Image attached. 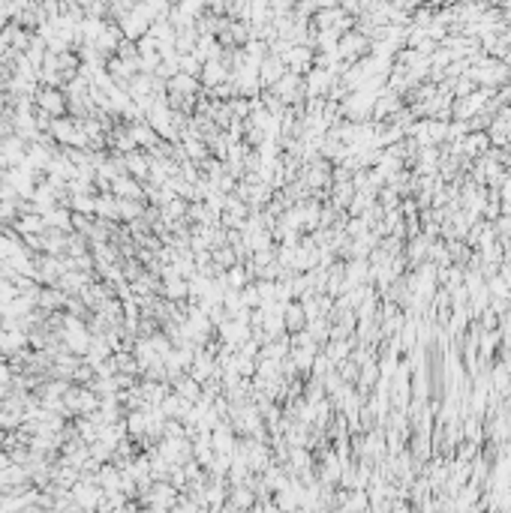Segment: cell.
<instances>
[{
	"mask_svg": "<svg viewBox=\"0 0 511 513\" xmlns=\"http://www.w3.org/2000/svg\"><path fill=\"white\" fill-rule=\"evenodd\" d=\"M117 219H124V223L136 225L145 219V205L136 198H117Z\"/></svg>",
	"mask_w": 511,
	"mask_h": 513,
	"instance_id": "obj_13",
	"label": "cell"
},
{
	"mask_svg": "<svg viewBox=\"0 0 511 513\" xmlns=\"http://www.w3.org/2000/svg\"><path fill=\"white\" fill-rule=\"evenodd\" d=\"M172 513H196V505H189V501H178L172 507Z\"/></svg>",
	"mask_w": 511,
	"mask_h": 513,
	"instance_id": "obj_20",
	"label": "cell"
},
{
	"mask_svg": "<svg viewBox=\"0 0 511 513\" xmlns=\"http://www.w3.org/2000/svg\"><path fill=\"white\" fill-rule=\"evenodd\" d=\"M73 214L78 216H94L96 210V195H69V205H66Z\"/></svg>",
	"mask_w": 511,
	"mask_h": 513,
	"instance_id": "obj_18",
	"label": "cell"
},
{
	"mask_svg": "<svg viewBox=\"0 0 511 513\" xmlns=\"http://www.w3.org/2000/svg\"><path fill=\"white\" fill-rule=\"evenodd\" d=\"M217 372H219V366H217L214 351H210V348H196V357H193V364H189V378H196L199 385H202V381H208L210 376H217Z\"/></svg>",
	"mask_w": 511,
	"mask_h": 513,
	"instance_id": "obj_6",
	"label": "cell"
},
{
	"mask_svg": "<svg viewBox=\"0 0 511 513\" xmlns=\"http://www.w3.org/2000/svg\"><path fill=\"white\" fill-rule=\"evenodd\" d=\"M124 168L129 177H136L138 184H147L150 180V165H147V154L145 150H133V154L124 156Z\"/></svg>",
	"mask_w": 511,
	"mask_h": 513,
	"instance_id": "obj_10",
	"label": "cell"
},
{
	"mask_svg": "<svg viewBox=\"0 0 511 513\" xmlns=\"http://www.w3.org/2000/svg\"><path fill=\"white\" fill-rule=\"evenodd\" d=\"M283 325H286L289 334H301V330H304V325H307L304 306H301V304H286V309H283Z\"/></svg>",
	"mask_w": 511,
	"mask_h": 513,
	"instance_id": "obj_16",
	"label": "cell"
},
{
	"mask_svg": "<svg viewBox=\"0 0 511 513\" xmlns=\"http://www.w3.org/2000/svg\"><path fill=\"white\" fill-rule=\"evenodd\" d=\"M96 219H103V223H117V198L112 193H99L96 195V210H94Z\"/></svg>",
	"mask_w": 511,
	"mask_h": 513,
	"instance_id": "obj_14",
	"label": "cell"
},
{
	"mask_svg": "<svg viewBox=\"0 0 511 513\" xmlns=\"http://www.w3.org/2000/svg\"><path fill=\"white\" fill-rule=\"evenodd\" d=\"M172 385H175V394H178L180 399L193 402V406H196L199 399H202V385H199L196 378H189V376H180V378H175V381H172Z\"/></svg>",
	"mask_w": 511,
	"mask_h": 513,
	"instance_id": "obj_15",
	"label": "cell"
},
{
	"mask_svg": "<svg viewBox=\"0 0 511 513\" xmlns=\"http://www.w3.org/2000/svg\"><path fill=\"white\" fill-rule=\"evenodd\" d=\"M115 369L120 372V376H133V378L142 376V366H138V360H136L133 351H117V355H115Z\"/></svg>",
	"mask_w": 511,
	"mask_h": 513,
	"instance_id": "obj_17",
	"label": "cell"
},
{
	"mask_svg": "<svg viewBox=\"0 0 511 513\" xmlns=\"http://www.w3.org/2000/svg\"><path fill=\"white\" fill-rule=\"evenodd\" d=\"M129 129V138L136 142L138 150H145V154H150L157 144H159V135L154 133V126L147 124V120H138V124H127Z\"/></svg>",
	"mask_w": 511,
	"mask_h": 513,
	"instance_id": "obj_9",
	"label": "cell"
},
{
	"mask_svg": "<svg viewBox=\"0 0 511 513\" xmlns=\"http://www.w3.org/2000/svg\"><path fill=\"white\" fill-rule=\"evenodd\" d=\"M117 27H120V34H124V39H129V43H138V39H145L147 36V30H150V18L145 15V9H142V3H136L129 13L120 18V22H115Z\"/></svg>",
	"mask_w": 511,
	"mask_h": 513,
	"instance_id": "obj_3",
	"label": "cell"
},
{
	"mask_svg": "<svg viewBox=\"0 0 511 513\" xmlns=\"http://www.w3.org/2000/svg\"><path fill=\"white\" fill-rule=\"evenodd\" d=\"M103 496H106V492L96 486L94 477H82L73 489H69V498L75 501V507L82 510V513H96V507H99V501H103Z\"/></svg>",
	"mask_w": 511,
	"mask_h": 513,
	"instance_id": "obj_2",
	"label": "cell"
},
{
	"mask_svg": "<svg viewBox=\"0 0 511 513\" xmlns=\"http://www.w3.org/2000/svg\"><path fill=\"white\" fill-rule=\"evenodd\" d=\"M286 73H289V69L283 66V60L274 57V54H268V57L262 60V64H259V82L268 84V87H274V84H277Z\"/></svg>",
	"mask_w": 511,
	"mask_h": 513,
	"instance_id": "obj_12",
	"label": "cell"
},
{
	"mask_svg": "<svg viewBox=\"0 0 511 513\" xmlns=\"http://www.w3.org/2000/svg\"><path fill=\"white\" fill-rule=\"evenodd\" d=\"M145 501L150 505V510L166 513V510H172V507L178 505V492H175V486H172V484H166V480H157V484L147 489Z\"/></svg>",
	"mask_w": 511,
	"mask_h": 513,
	"instance_id": "obj_5",
	"label": "cell"
},
{
	"mask_svg": "<svg viewBox=\"0 0 511 513\" xmlns=\"http://www.w3.org/2000/svg\"><path fill=\"white\" fill-rule=\"evenodd\" d=\"M27 348H30V342H27L24 330H0V357L13 360L15 355H22Z\"/></svg>",
	"mask_w": 511,
	"mask_h": 513,
	"instance_id": "obj_7",
	"label": "cell"
},
{
	"mask_svg": "<svg viewBox=\"0 0 511 513\" xmlns=\"http://www.w3.org/2000/svg\"><path fill=\"white\" fill-rule=\"evenodd\" d=\"M112 195L115 198H136V201H142L145 184H138V180L129 177V174H120V177L112 180Z\"/></svg>",
	"mask_w": 511,
	"mask_h": 513,
	"instance_id": "obj_11",
	"label": "cell"
},
{
	"mask_svg": "<svg viewBox=\"0 0 511 513\" xmlns=\"http://www.w3.org/2000/svg\"><path fill=\"white\" fill-rule=\"evenodd\" d=\"M199 82H202L208 90H214V87H219V84H226V82H229V64H226V57H219V60H208V64L202 66V75H199Z\"/></svg>",
	"mask_w": 511,
	"mask_h": 513,
	"instance_id": "obj_8",
	"label": "cell"
},
{
	"mask_svg": "<svg viewBox=\"0 0 511 513\" xmlns=\"http://www.w3.org/2000/svg\"><path fill=\"white\" fill-rule=\"evenodd\" d=\"M34 103H36V112L48 114L52 120L66 117V112H69L66 94H64L60 87H39V90H36V96H34Z\"/></svg>",
	"mask_w": 511,
	"mask_h": 513,
	"instance_id": "obj_1",
	"label": "cell"
},
{
	"mask_svg": "<svg viewBox=\"0 0 511 513\" xmlns=\"http://www.w3.org/2000/svg\"><path fill=\"white\" fill-rule=\"evenodd\" d=\"M271 96H277L280 105H295V103H301V99L307 96V90H304V75L286 73V75L274 84V94H271Z\"/></svg>",
	"mask_w": 511,
	"mask_h": 513,
	"instance_id": "obj_4",
	"label": "cell"
},
{
	"mask_svg": "<svg viewBox=\"0 0 511 513\" xmlns=\"http://www.w3.org/2000/svg\"><path fill=\"white\" fill-rule=\"evenodd\" d=\"M210 261H214L217 267H223V270H232V267L238 265V255H235V249H232V246L223 244V246L210 249Z\"/></svg>",
	"mask_w": 511,
	"mask_h": 513,
	"instance_id": "obj_19",
	"label": "cell"
}]
</instances>
